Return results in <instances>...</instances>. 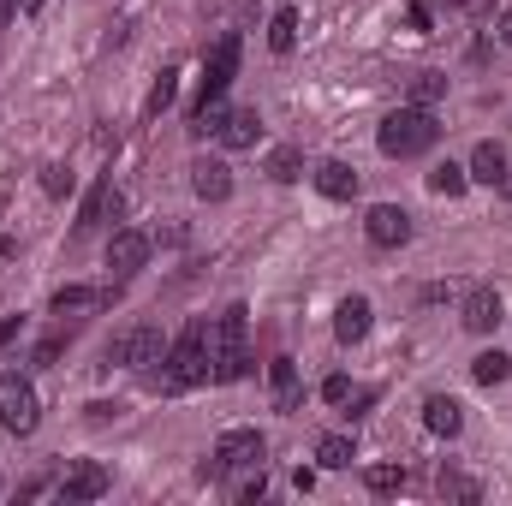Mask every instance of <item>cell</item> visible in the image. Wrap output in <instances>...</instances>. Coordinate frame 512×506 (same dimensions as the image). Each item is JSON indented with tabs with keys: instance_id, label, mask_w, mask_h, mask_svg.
Instances as JSON below:
<instances>
[{
	"instance_id": "obj_20",
	"label": "cell",
	"mask_w": 512,
	"mask_h": 506,
	"mask_svg": "<svg viewBox=\"0 0 512 506\" xmlns=\"http://www.w3.org/2000/svg\"><path fill=\"white\" fill-rule=\"evenodd\" d=\"M507 376H512L507 352H477V358H471V381H477V387H501Z\"/></svg>"
},
{
	"instance_id": "obj_35",
	"label": "cell",
	"mask_w": 512,
	"mask_h": 506,
	"mask_svg": "<svg viewBox=\"0 0 512 506\" xmlns=\"http://www.w3.org/2000/svg\"><path fill=\"white\" fill-rule=\"evenodd\" d=\"M18 328H24V322H18V316H6V322H0V352H6V346H12V340H18Z\"/></svg>"
},
{
	"instance_id": "obj_6",
	"label": "cell",
	"mask_w": 512,
	"mask_h": 506,
	"mask_svg": "<svg viewBox=\"0 0 512 506\" xmlns=\"http://www.w3.org/2000/svg\"><path fill=\"white\" fill-rule=\"evenodd\" d=\"M108 364L155 370V364H167V346H161V334H155V328H131L126 340H114V346H108Z\"/></svg>"
},
{
	"instance_id": "obj_12",
	"label": "cell",
	"mask_w": 512,
	"mask_h": 506,
	"mask_svg": "<svg viewBox=\"0 0 512 506\" xmlns=\"http://www.w3.org/2000/svg\"><path fill=\"white\" fill-rule=\"evenodd\" d=\"M102 495H108V471H102V465H96V459H84V465H72V471H66V483H60V501H102Z\"/></svg>"
},
{
	"instance_id": "obj_28",
	"label": "cell",
	"mask_w": 512,
	"mask_h": 506,
	"mask_svg": "<svg viewBox=\"0 0 512 506\" xmlns=\"http://www.w3.org/2000/svg\"><path fill=\"white\" fill-rule=\"evenodd\" d=\"M364 489H370V495H399V489H405V471H399V465H370V471H364Z\"/></svg>"
},
{
	"instance_id": "obj_38",
	"label": "cell",
	"mask_w": 512,
	"mask_h": 506,
	"mask_svg": "<svg viewBox=\"0 0 512 506\" xmlns=\"http://www.w3.org/2000/svg\"><path fill=\"white\" fill-rule=\"evenodd\" d=\"M24 12H42V0H24Z\"/></svg>"
},
{
	"instance_id": "obj_21",
	"label": "cell",
	"mask_w": 512,
	"mask_h": 506,
	"mask_svg": "<svg viewBox=\"0 0 512 506\" xmlns=\"http://www.w3.org/2000/svg\"><path fill=\"white\" fill-rule=\"evenodd\" d=\"M227 114H233V108H227V96H203V108L191 114V131H197V137H221Z\"/></svg>"
},
{
	"instance_id": "obj_34",
	"label": "cell",
	"mask_w": 512,
	"mask_h": 506,
	"mask_svg": "<svg viewBox=\"0 0 512 506\" xmlns=\"http://www.w3.org/2000/svg\"><path fill=\"white\" fill-rule=\"evenodd\" d=\"M54 358H60V340H42V346H36V364H42V370H48V364H54Z\"/></svg>"
},
{
	"instance_id": "obj_5",
	"label": "cell",
	"mask_w": 512,
	"mask_h": 506,
	"mask_svg": "<svg viewBox=\"0 0 512 506\" xmlns=\"http://www.w3.org/2000/svg\"><path fill=\"white\" fill-rule=\"evenodd\" d=\"M262 453H268V447H262L256 429H227V435L215 441V465H203V471H209V477H221V471H256Z\"/></svg>"
},
{
	"instance_id": "obj_33",
	"label": "cell",
	"mask_w": 512,
	"mask_h": 506,
	"mask_svg": "<svg viewBox=\"0 0 512 506\" xmlns=\"http://www.w3.org/2000/svg\"><path fill=\"white\" fill-rule=\"evenodd\" d=\"M42 191H48V197H60V191H72V173H66V167H48V179H42Z\"/></svg>"
},
{
	"instance_id": "obj_31",
	"label": "cell",
	"mask_w": 512,
	"mask_h": 506,
	"mask_svg": "<svg viewBox=\"0 0 512 506\" xmlns=\"http://www.w3.org/2000/svg\"><path fill=\"white\" fill-rule=\"evenodd\" d=\"M233 495H239V506H256L262 495H268V483H262V465H256V477H245V483H239Z\"/></svg>"
},
{
	"instance_id": "obj_4",
	"label": "cell",
	"mask_w": 512,
	"mask_h": 506,
	"mask_svg": "<svg viewBox=\"0 0 512 506\" xmlns=\"http://www.w3.org/2000/svg\"><path fill=\"white\" fill-rule=\"evenodd\" d=\"M0 423L12 435H30L42 423V405H36V387L24 376H0Z\"/></svg>"
},
{
	"instance_id": "obj_2",
	"label": "cell",
	"mask_w": 512,
	"mask_h": 506,
	"mask_svg": "<svg viewBox=\"0 0 512 506\" xmlns=\"http://www.w3.org/2000/svg\"><path fill=\"white\" fill-rule=\"evenodd\" d=\"M251 352H245V304H233L215 328H209V376L215 381H245Z\"/></svg>"
},
{
	"instance_id": "obj_16",
	"label": "cell",
	"mask_w": 512,
	"mask_h": 506,
	"mask_svg": "<svg viewBox=\"0 0 512 506\" xmlns=\"http://www.w3.org/2000/svg\"><path fill=\"white\" fill-rule=\"evenodd\" d=\"M465 173H471V185H501V179L512 173V161H507V149H501V143H477Z\"/></svg>"
},
{
	"instance_id": "obj_19",
	"label": "cell",
	"mask_w": 512,
	"mask_h": 506,
	"mask_svg": "<svg viewBox=\"0 0 512 506\" xmlns=\"http://www.w3.org/2000/svg\"><path fill=\"white\" fill-rule=\"evenodd\" d=\"M352 459H358V441H352V435H340V429H334V435H322V441H316V465H322V471H346Z\"/></svg>"
},
{
	"instance_id": "obj_15",
	"label": "cell",
	"mask_w": 512,
	"mask_h": 506,
	"mask_svg": "<svg viewBox=\"0 0 512 506\" xmlns=\"http://www.w3.org/2000/svg\"><path fill=\"white\" fill-rule=\"evenodd\" d=\"M423 423H429V435H447V441H453V435L465 429V405L447 399V393H429V399H423Z\"/></svg>"
},
{
	"instance_id": "obj_32",
	"label": "cell",
	"mask_w": 512,
	"mask_h": 506,
	"mask_svg": "<svg viewBox=\"0 0 512 506\" xmlns=\"http://www.w3.org/2000/svg\"><path fill=\"white\" fill-rule=\"evenodd\" d=\"M322 399H328V405H346V399H352V376H328L322 381Z\"/></svg>"
},
{
	"instance_id": "obj_36",
	"label": "cell",
	"mask_w": 512,
	"mask_h": 506,
	"mask_svg": "<svg viewBox=\"0 0 512 506\" xmlns=\"http://www.w3.org/2000/svg\"><path fill=\"white\" fill-rule=\"evenodd\" d=\"M495 36H501V42H507V48H512V6H507V12H501V18H495Z\"/></svg>"
},
{
	"instance_id": "obj_24",
	"label": "cell",
	"mask_w": 512,
	"mask_h": 506,
	"mask_svg": "<svg viewBox=\"0 0 512 506\" xmlns=\"http://www.w3.org/2000/svg\"><path fill=\"white\" fill-rule=\"evenodd\" d=\"M465 185H471V173H465L459 161H441V167L429 173V191H435V197H465Z\"/></svg>"
},
{
	"instance_id": "obj_3",
	"label": "cell",
	"mask_w": 512,
	"mask_h": 506,
	"mask_svg": "<svg viewBox=\"0 0 512 506\" xmlns=\"http://www.w3.org/2000/svg\"><path fill=\"white\" fill-rule=\"evenodd\" d=\"M197 381H209V322H191V328L173 340L167 370H161V387H173V393H185V387H197Z\"/></svg>"
},
{
	"instance_id": "obj_22",
	"label": "cell",
	"mask_w": 512,
	"mask_h": 506,
	"mask_svg": "<svg viewBox=\"0 0 512 506\" xmlns=\"http://www.w3.org/2000/svg\"><path fill=\"white\" fill-rule=\"evenodd\" d=\"M268 179H274V185H298V179H304V155H298L292 143H280V149L268 155Z\"/></svg>"
},
{
	"instance_id": "obj_10",
	"label": "cell",
	"mask_w": 512,
	"mask_h": 506,
	"mask_svg": "<svg viewBox=\"0 0 512 506\" xmlns=\"http://www.w3.org/2000/svg\"><path fill=\"white\" fill-rule=\"evenodd\" d=\"M143 262H149V239H143L137 227H120V233L108 239V268H114L120 280H131V274H137Z\"/></svg>"
},
{
	"instance_id": "obj_27",
	"label": "cell",
	"mask_w": 512,
	"mask_h": 506,
	"mask_svg": "<svg viewBox=\"0 0 512 506\" xmlns=\"http://www.w3.org/2000/svg\"><path fill=\"white\" fill-rule=\"evenodd\" d=\"M108 292H96V286H60L54 292V316H66V310H90V304H102Z\"/></svg>"
},
{
	"instance_id": "obj_18",
	"label": "cell",
	"mask_w": 512,
	"mask_h": 506,
	"mask_svg": "<svg viewBox=\"0 0 512 506\" xmlns=\"http://www.w3.org/2000/svg\"><path fill=\"white\" fill-rule=\"evenodd\" d=\"M268 393H274V411H292L298 405V364L292 358H274L268 364Z\"/></svg>"
},
{
	"instance_id": "obj_11",
	"label": "cell",
	"mask_w": 512,
	"mask_h": 506,
	"mask_svg": "<svg viewBox=\"0 0 512 506\" xmlns=\"http://www.w3.org/2000/svg\"><path fill=\"white\" fill-rule=\"evenodd\" d=\"M310 185H316L328 203H352V197H358V167H346V161H316Z\"/></svg>"
},
{
	"instance_id": "obj_7",
	"label": "cell",
	"mask_w": 512,
	"mask_h": 506,
	"mask_svg": "<svg viewBox=\"0 0 512 506\" xmlns=\"http://www.w3.org/2000/svg\"><path fill=\"white\" fill-rule=\"evenodd\" d=\"M364 233H370L376 251H399V245L411 239V215H405L399 203H376V209L364 215Z\"/></svg>"
},
{
	"instance_id": "obj_23",
	"label": "cell",
	"mask_w": 512,
	"mask_h": 506,
	"mask_svg": "<svg viewBox=\"0 0 512 506\" xmlns=\"http://www.w3.org/2000/svg\"><path fill=\"white\" fill-rule=\"evenodd\" d=\"M108 209H120V197H114V179H102V185L84 197V209H78V227H96V221H108Z\"/></svg>"
},
{
	"instance_id": "obj_1",
	"label": "cell",
	"mask_w": 512,
	"mask_h": 506,
	"mask_svg": "<svg viewBox=\"0 0 512 506\" xmlns=\"http://www.w3.org/2000/svg\"><path fill=\"white\" fill-rule=\"evenodd\" d=\"M376 143H382V155H393V161H411V155H429L441 143V126H435L429 108H399V114L382 120Z\"/></svg>"
},
{
	"instance_id": "obj_29",
	"label": "cell",
	"mask_w": 512,
	"mask_h": 506,
	"mask_svg": "<svg viewBox=\"0 0 512 506\" xmlns=\"http://www.w3.org/2000/svg\"><path fill=\"white\" fill-rule=\"evenodd\" d=\"M447 501H483V489L471 483V477H459V471H441V483H435Z\"/></svg>"
},
{
	"instance_id": "obj_8",
	"label": "cell",
	"mask_w": 512,
	"mask_h": 506,
	"mask_svg": "<svg viewBox=\"0 0 512 506\" xmlns=\"http://www.w3.org/2000/svg\"><path fill=\"white\" fill-rule=\"evenodd\" d=\"M501 316H507V310H501V292H495V286H471L465 304H459V322H465L471 334H495Z\"/></svg>"
},
{
	"instance_id": "obj_30",
	"label": "cell",
	"mask_w": 512,
	"mask_h": 506,
	"mask_svg": "<svg viewBox=\"0 0 512 506\" xmlns=\"http://www.w3.org/2000/svg\"><path fill=\"white\" fill-rule=\"evenodd\" d=\"M173 96H179V78H173V72H161V84H155V96H149V114H161Z\"/></svg>"
},
{
	"instance_id": "obj_17",
	"label": "cell",
	"mask_w": 512,
	"mask_h": 506,
	"mask_svg": "<svg viewBox=\"0 0 512 506\" xmlns=\"http://www.w3.org/2000/svg\"><path fill=\"white\" fill-rule=\"evenodd\" d=\"M256 137H262V114L256 108H233L227 126H221V143L227 149H256Z\"/></svg>"
},
{
	"instance_id": "obj_9",
	"label": "cell",
	"mask_w": 512,
	"mask_h": 506,
	"mask_svg": "<svg viewBox=\"0 0 512 506\" xmlns=\"http://www.w3.org/2000/svg\"><path fill=\"white\" fill-rule=\"evenodd\" d=\"M233 72H239V30H227V36L215 42V54H209V66H203V96H227Z\"/></svg>"
},
{
	"instance_id": "obj_13",
	"label": "cell",
	"mask_w": 512,
	"mask_h": 506,
	"mask_svg": "<svg viewBox=\"0 0 512 506\" xmlns=\"http://www.w3.org/2000/svg\"><path fill=\"white\" fill-rule=\"evenodd\" d=\"M191 191H197L203 203H227V197H233V167H227V161H197V167H191Z\"/></svg>"
},
{
	"instance_id": "obj_14",
	"label": "cell",
	"mask_w": 512,
	"mask_h": 506,
	"mask_svg": "<svg viewBox=\"0 0 512 506\" xmlns=\"http://www.w3.org/2000/svg\"><path fill=\"white\" fill-rule=\"evenodd\" d=\"M370 316H376V310H370V298H364V292H352V298L334 310V334H340V346H358V340L370 334Z\"/></svg>"
},
{
	"instance_id": "obj_25",
	"label": "cell",
	"mask_w": 512,
	"mask_h": 506,
	"mask_svg": "<svg viewBox=\"0 0 512 506\" xmlns=\"http://www.w3.org/2000/svg\"><path fill=\"white\" fill-rule=\"evenodd\" d=\"M292 42H298V12H292V6H280V12H274V24H268V48H274V54H292Z\"/></svg>"
},
{
	"instance_id": "obj_26",
	"label": "cell",
	"mask_w": 512,
	"mask_h": 506,
	"mask_svg": "<svg viewBox=\"0 0 512 506\" xmlns=\"http://www.w3.org/2000/svg\"><path fill=\"white\" fill-rule=\"evenodd\" d=\"M441 96H447V78L441 72H417L411 78V108H435Z\"/></svg>"
},
{
	"instance_id": "obj_37",
	"label": "cell",
	"mask_w": 512,
	"mask_h": 506,
	"mask_svg": "<svg viewBox=\"0 0 512 506\" xmlns=\"http://www.w3.org/2000/svg\"><path fill=\"white\" fill-rule=\"evenodd\" d=\"M6 18H12V0H0V24H6Z\"/></svg>"
}]
</instances>
